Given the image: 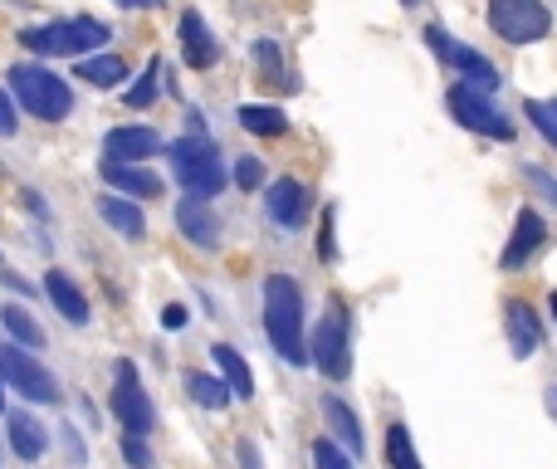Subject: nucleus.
<instances>
[{"mask_svg":"<svg viewBox=\"0 0 557 469\" xmlns=\"http://www.w3.org/2000/svg\"><path fill=\"white\" fill-rule=\"evenodd\" d=\"M264 332H269L274 352L283 362H308V342H303V293L289 274H269L264 279Z\"/></svg>","mask_w":557,"mask_h":469,"instance_id":"1","label":"nucleus"},{"mask_svg":"<svg viewBox=\"0 0 557 469\" xmlns=\"http://www.w3.org/2000/svg\"><path fill=\"white\" fill-rule=\"evenodd\" d=\"M10 88H15L20 107L35 113L39 123H64L74 113V88L59 74H49L45 64H15L10 68Z\"/></svg>","mask_w":557,"mask_h":469,"instance_id":"2","label":"nucleus"},{"mask_svg":"<svg viewBox=\"0 0 557 469\" xmlns=\"http://www.w3.org/2000/svg\"><path fill=\"white\" fill-rule=\"evenodd\" d=\"M172 172H176V181H181V191L201 195V201L220 195L225 181H230L220 152H215L205 137H181V142H172Z\"/></svg>","mask_w":557,"mask_h":469,"instance_id":"3","label":"nucleus"},{"mask_svg":"<svg viewBox=\"0 0 557 469\" xmlns=\"http://www.w3.org/2000/svg\"><path fill=\"white\" fill-rule=\"evenodd\" d=\"M107 39V25L103 20H54V25H39V29H25L20 35V45L35 49V54H49V59H74V54H88V49H98Z\"/></svg>","mask_w":557,"mask_h":469,"instance_id":"4","label":"nucleus"},{"mask_svg":"<svg viewBox=\"0 0 557 469\" xmlns=\"http://www.w3.org/2000/svg\"><path fill=\"white\" fill-rule=\"evenodd\" d=\"M308 357L328 381H342L352 371V322H347V308H342L338 299H332L328 313H322L318 332H313V342H308Z\"/></svg>","mask_w":557,"mask_h":469,"instance_id":"5","label":"nucleus"},{"mask_svg":"<svg viewBox=\"0 0 557 469\" xmlns=\"http://www.w3.org/2000/svg\"><path fill=\"white\" fill-rule=\"evenodd\" d=\"M489 29L504 45H537L553 29V10L543 0H489Z\"/></svg>","mask_w":557,"mask_h":469,"instance_id":"6","label":"nucleus"},{"mask_svg":"<svg viewBox=\"0 0 557 469\" xmlns=\"http://www.w3.org/2000/svg\"><path fill=\"white\" fill-rule=\"evenodd\" d=\"M426 45H430V54L440 59V64H450L459 74V84H474L479 93H494L498 88V68L489 64L479 49H469V45H459L450 29H440V25H426Z\"/></svg>","mask_w":557,"mask_h":469,"instance_id":"7","label":"nucleus"},{"mask_svg":"<svg viewBox=\"0 0 557 469\" xmlns=\"http://www.w3.org/2000/svg\"><path fill=\"white\" fill-rule=\"evenodd\" d=\"M0 381L10 391H20L25 401H39V406H54L59 401V381L29 352H20L15 342H0Z\"/></svg>","mask_w":557,"mask_h":469,"instance_id":"8","label":"nucleus"},{"mask_svg":"<svg viewBox=\"0 0 557 469\" xmlns=\"http://www.w3.org/2000/svg\"><path fill=\"white\" fill-rule=\"evenodd\" d=\"M450 113H455L459 127H469V132L498 137V142L514 137V123H508V117L489 103V93H479L474 84H450Z\"/></svg>","mask_w":557,"mask_h":469,"instance_id":"9","label":"nucleus"},{"mask_svg":"<svg viewBox=\"0 0 557 469\" xmlns=\"http://www.w3.org/2000/svg\"><path fill=\"white\" fill-rule=\"evenodd\" d=\"M113 416L123 420L127 435H152V426H156V410H152V401H147L142 381H137V367H132V362H117Z\"/></svg>","mask_w":557,"mask_h":469,"instance_id":"10","label":"nucleus"},{"mask_svg":"<svg viewBox=\"0 0 557 469\" xmlns=\"http://www.w3.org/2000/svg\"><path fill=\"white\" fill-rule=\"evenodd\" d=\"M98 176H103L117 195H132V201H156V195H162V176L137 166V162H113V156H103Z\"/></svg>","mask_w":557,"mask_h":469,"instance_id":"11","label":"nucleus"},{"mask_svg":"<svg viewBox=\"0 0 557 469\" xmlns=\"http://www.w3.org/2000/svg\"><path fill=\"white\" fill-rule=\"evenodd\" d=\"M176 230H181L195 250H215V240H220V220H215L211 201H201V195L176 201Z\"/></svg>","mask_w":557,"mask_h":469,"instance_id":"12","label":"nucleus"},{"mask_svg":"<svg viewBox=\"0 0 557 469\" xmlns=\"http://www.w3.org/2000/svg\"><path fill=\"white\" fill-rule=\"evenodd\" d=\"M543 240H547L543 215H537V211H518L514 234H508V244H504V254H498V264H504V269H518V264L533 259L537 244H543Z\"/></svg>","mask_w":557,"mask_h":469,"instance_id":"13","label":"nucleus"},{"mask_svg":"<svg viewBox=\"0 0 557 469\" xmlns=\"http://www.w3.org/2000/svg\"><path fill=\"white\" fill-rule=\"evenodd\" d=\"M504 328H508V342H514L518 357H533V352L543 347V322H537V313L528 308L523 299L504 303Z\"/></svg>","mask_w":557,"mask_h":469,"instance_id":"14","label":"nucleus"},{"mask_svg":"<svg viewBox=\"0 0 557 469\" xmlns=\"http://www.w3.org/2000/svg\"><path fill=\"white\" fill-rule=\"evenodd\" d=\"M264 205H269V220H279L283 230H293V225H303V215H308V191H303V181L283 176V181L269 186Z\"/></svg>","mask_w":557,"mask_h":469,"instance_id":"15","label":"nucleus"},{"mask_svg":"<svg viewBox=\"0 0 557 469\" xmlns=\"http://www.w3.org/2000/svg\"><path fill=\"white\" fill-rule=\"evenodd\" d=\"M103 152L113 156V162H142V156L162 152V137H156L152 127H113V132L103 137Z\"/></svg>","mask_w":557,"mask_h":469,"instance_id":"16","label":"nucleus"},{"mask_svg":"<svg viewBox=\"0 0 557 469\" xmlns=\"http://www.w3.org/2000/svg\"><path fill=\"white\" fill-rule=\"evenodd\" d=\"M215 54H220V49H215V39H211V29H205V20L195 15V10H186V15H181V59H186L191 68H211Z\"/></svg>","mask_w":557,"mask_h":469,"instance_id":"17","label":"nucleus"},{"mask_svg":"<svg viewBox=\"0 0 557 469\" xmlns=\"http://www.w3.org/2000/svg\"><path fill=\"white\" fill-rule=\"evenodd\" d=\"M45 289H49V299H54V308L64 313L74 328H84V322H88V299L74 289V279H68L64 269H49L45 274Z\"/></svg>","mask_w":557,"mask_h":469,"instance_id":"18","label":"nucleus"},{"mask_svg":"<svg viewBox=\"0 0 557 469\" xmlns=\"http://www.w3.org/2000/svg\"><path fill=\"white\" fill-rule=\"evenodd\" d=\"M98 215H103L117 234H127V240H142L147 234V215L137 211V201H127V195H103V201H98Z\"/></svg>","mask_w":557,"mask_h":469,"instance_id":"19","label":"nucleus"},{"mask_svg":"<svg viewBox=\"0 0 557 469\" xmlns=\"http://www.w3.org/2000/svg\"><path fill=\"white\" fill-rule=\"evenodd\" d=\"M211 352H215V367L225 371V386H230V396L250 401V396H254V371H250V362H244L240 352L230 347V342H220V347H211Z\"/></svg>","mask_w":557,"mask_h":469,"instance_id":"20","label":"nucleus"},{"mask_svg":"<svg viewBox=\"0 0 557 469\" xmlns=\"http://www.w3.org/2000/svg\"><path fill=\"white\" fill-rule=\"evenodd\" d=\"M10 445H15L20 459H39L49 449V430L39 426L35 416H25V410H15L10 416Z\"/></svg>","mask_w":557,"mask_h":469,"instance_id":"21","label":"nucleus"},{"mask_svg":"<svg viewBox=\"0 0 557 469\" xmlns=\"http://www.w3.org/2000/svg\"><path fill=\"white\" fill-rule=\"evenodd\" d=\"M322 416H328L332 440H338V445H347L352 455H362V426H357V416H352L347 401H342V396H328V401H322Z\"/></svg>","mask_w":557,"mask_h":469,"instance_id":"22","label":"nucleus"},{"mask_svg":"<svg viewBox=\"0 0 557 469\" xmlns=\"http://www.w3.org/2000/svg\"><path fill=\"white\" fill-rule=\"evenodd\" d=\"M235 117H240V127L244 132H254V137H283L289 132V117H283L279 107H269V103H244Z\"/></svg>","mask_w":557,"mask_h":469,"instance_id":"23","label":"nucleus"},{"mask_svg":"<svg viewBox=\"0 0 557 469\" xmlns=\"http://www.w3.org/2000/svg\"><path fill=\"white\" fill-rule=\"evenodd\" d=\"M186 391H191V401H195V406H205V410H225V406H230V386H225V381H215V377H205V371H186Z\"/></svg>","mask_w":557,"mask_h":469,"instance_id":"24","label":"nucleus"},{"mask_svg":"<svg viewBox=\"0 0 557 469\" xmlns=\"http://www.w3.org/2000/svg\"><path fill=\"white\" fill-rule=\"evenodd\" d=\"M74 74L88 78L93 88H113V84H123V78H127V64L117 54H98V59H84Z\"/></svg>","mask_w":557,"mask_h":469,"instance_id":"25","label":"nucleus"},{"mask_svg":"<svg viewBox=\"0 0 557 469\" xmlns=\"http://www.w3.org/2000/svg\"><path fill=\"white\" fill-rule=\"evenodd\" d=\"M0 322L10 328V338H15V342H25V347H45V328H39V322L29 318L20 303H5V308H0Z\"/></svg>","mask_w":557,"mask_h":469,"instance_id":"26","label":"nucleus"},{"mask_svg":"<svg viewBox=\"0 0 557 469\" xmlns=\"http://www.w3.org/2000/svg\"><path fill=\"white\" fill-rule=\"evenodd\" d=\"M387 459H391V469H420V455H416V445H410V430L401 426H387Z\"/></svg>","mask_w":557,"mask_h":469,"instance_id":"27","label":"nucleus"},{"mask_svg":"<svg viewBox=\"0 0 557 469\" xmlns=\"http://www.w3.org/2000/svg\"><path fill=\"white\" fill-rule=\"evenodd\" d=\"M254 59H259L264 84H274V88H293V78H289V68H283L279 45H274V39H259V45H254Z\"/></svg>","mask_w":557,"mask_h":469,"instance_id":"28","label":"nucleus"},{"mask_svg":"<svg viewBox=\"0 0 557 469\" xmlns=\"http://www.w3.org/2000/svg\"><path fill=\"white\" fill-rule=\"evenodd\" d=\"M523 117L557 147V98H528L523 103Z\"/></svg>","mask_w":557,"mask_h":469,"instance_id":"29","label":"nucleus"},{"mask_svg":"<svg viewBox=\"0 0 557 469\" xmlns=\"http://www.w3.org/2000/svg\"><path fill=\"white\" fill-rule=\"evenodd\" d=\"M156 78H162V64H156V59H152V64L142 68V78H137V84L123 93V103H127V107H147V103H152V98H156V88H162V84H156Z\"/></svg>","mask_w":557,"mask_h":469,"instance_id":"30","label":"nucleus"},{"mask_svg":"<svg viewBox=\"0 0 557 469\" xmlns=\"http://www.w3.org/2000/svg\"><path fill=\"white\" fill-rule=\"evenodd\" d=\"M313 469H352V465L332 440H313Z\"/></svg>","mask_w":557,"mask_h":469,"instance_id":"31","label":"nucleus"},{"mask_svg":"<svg viewBox=\"0 0 557 469\" xmlns=\"http://www.w3.org/2000/svg\"><path fill=\"white\" fill-rule=\"evenodd\" d=\"M123 459L132 469H152V449H147V435H123Z\"/></svg>","mask_w":557,"mask_h":469,"instance_id":"32","label":"nucleus"},{"mask_svg":"<svg viewBox=\"0 0 557 469\" xmlns=\"http://www.w3.org/2000/svg\"><path fill=\"white\" fill-rule=\"evenodd\" d=\"M264 181V166L259 156H240V166H235V186H244V191H254V186Z\"/></svg>","mask_w":557,"mask_h":469,"instance_id":"33","label":"nucleus"},{"mask_svg":"<svg viewBox=\"0 0 557 469\" xmlns=\"http://www.w3.org/2000/svg\"><path fill=\"white\" fill-rule=\"evenodd\" d=\"M318 259H338V240H332V211L322 215V230H318Z\"/></svg>","mask_w":557,"mask_h":469,"instance_id":"34","label":"nucleus"},{"mask_svg":"<svg viewBox=\"0 0 557 469\" xmlns=\"http://www.w3.org/2000/svg\"><path fill=\"white\" fill-rule=\"evenodd\" d=\"M523 181H528V186H537V191H543L547 201L557 205V181H553V176H547V172H537V166H528V172H523Z\"/></svg>","mask_w":557,"mask_h":469,"instance_id":"35","label":"nucleus"},{"mask_svg":"<svg viewBox=\"0 0 557 469\" xmlns=\"http://www.w3.org/2000/svg\"><path fill=\"white\" fill-rule=\"evenodd\" d=\"M20 117H15V103H10V93L0 88V137H15Z\"/></svg>","mask_w":557,"mask_h":469,"instance_id":"36","label":"nucleus"},{"mask_svg":"<svg viewBox=\"0 0 557 469\" xmlns=\"http://www.w3.org/2000/svg\"><path fill=\"white\" fill-rule=\"evenodd\" d=\"M162 322H166V328H186V308H181V303H166Z\"/></svg>","mask_w":557,"mask_h":469,"instance_id":"37","label":"nucleus"},{"mask_svg":"<svg viewBox=\"0 0 557 469\" xmlns=\"http://www.w3.org/2000/svg\"><path fill=\"white\" fill-rule=\"evenodd\" d=\"M0 283H10V289L29 293V283H25V279H20V274H15V269H10V264H5V259H0Z\"/></svg>","mask_w":557,"mask_h":469,"instance_id":"38","label":"nucleus"},{"mask_svg":"<svg viewBox=\"0 0 557 469\" xmlns=\"http://www.w3.org/2000/svg\"><path fill=\"white\" fill-rule=\"evenodd\" d=\"M240 465L244 469H259V449H254L250 440H240Z\"/></svg>","mask_w":557,"mask_h":469,"instance_id":"39","label":"nucleus"},{"mask_svg":"<svg viewBox=\"0 0 557 469\" xmlns=\"http://www.w3.org/2000/svg\"><path fill=\"white\" fill-rule=\"evenodd\" d=\"M547 410H553V420H557V386H547Z\"/></svg>","mask_w":557,"mask_h":469,"instance_id":"40","label":"nucleus"},{"mask_svg":"<svg viewBox=\"0 0 557 469\" xmlns=\"http://www.w3.org/2000/svg\"><path fill=\"white\" fill-rule=\"evenodd\" d=\"M117 5H132V10H147V5H156V0H117Z\"/></svg>","mask_w":557,"mask_h":469,"instance_id":"41","label":"nucleus"},{"mask_svg":"<svg viewBox=\"0 0 557 469\" xmlns=\"http://www.w3.org/2000/svg\"><path fill=\"white\" fill-rule=\"evenodd\" d=\"M547 308H553V322H557V293H553V299H547Z\"/></svg>","mask_w":557,"mask_h":469,"instance_id":"42","label":"nucleus"},{"mask_svg":"<svg viewBox=\"0 0 557 469\" xmlns=\"http://www.w3.org/2000/svg\"><path fill=\"white\" fill-rule=\"evenodd\" d=\"M401 5H420V0H401Z\"/></svg>","mask_w":557,"mask_h":469,"instance_id":"43","label":"nucleus"},{"mask_svg":"<svg viewBox=\"0 0 557 469\" xmlns=\"http://www.w3.org/2000/svg\"><path fill=\"white\" fill-rule=\"evenodd\" d=\"M0 401H5V381H0Z\"/></svg>","mask_w":557,"mask_h":469,"instance_id":"44","label":"nucleus"}]
</instances>
